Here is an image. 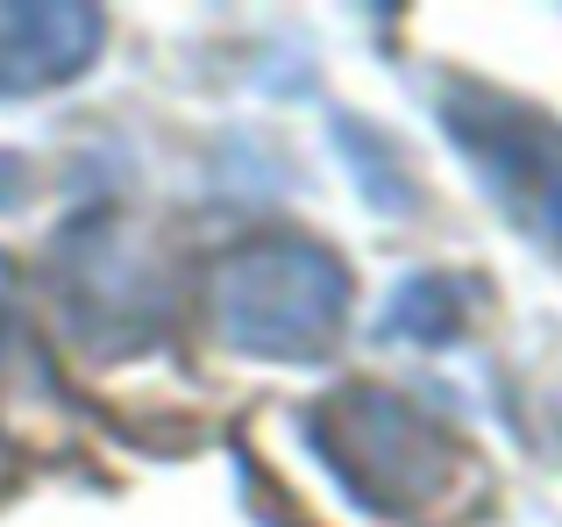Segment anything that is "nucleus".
I'll return each mask as SVG.
<instances>
[{"label":"nucleus","mask_w":562,"mask_h":527,"mask_svg":"<svg viewBox=\"0 0 562 527\" xmlns=\"http://www.w3.org/2000/svg\"><path fill=\"white\" fill-rule=\"evenodd\" d=\"M22 193H29L22 157H14V150H0V214H14V208H22Z\"/></svg>","instance_id":"nucleus-7"},{"label":"nucleus","mask_w":562,"mask_h":527,"mask_svg":"<svg viewBox=\"0 0 562 527\" xmlns=\"http://www.w3.org/2000/svg\"><path fill=\"white\" fill-rule=\"evenodd\" d=\"M435 122L449 128L456 157L477 171L492 208L520 236L562 257V122L535 100L477 79H441L435 86Z\"/></svg>","instance_id":"nucleus-3"},{"label":"nucleus","mask_w":562,"mask_h":527,"mask_svg":"<svg viewBox=\"0 0 562 527\" xmlns=\"http://www.w3.org/2000/svg\"><path fill=\"white\" fill-rule=\"evenodd\" d=\"M300 428L321 471L342 485V500L384 527H441L470 514L484 492L477 449L441 414H427L420 400L378 378H349V385L321 392L300 414Z\"/></svg>","instance_id":"nucleus-1"},{"label":"nucleus","mask_w":562,"mask_h":527,"mask_svg":"<svg viewBox=\"0 0 562 527\" xmlns=\"http://www.w3.org/2000/svg\"><path fill=\"white\" fill-rule=\"evenodd\" d=\"M57 285H65L71 328L93 349H136L165 328V292H157V264H143L122 243L114 222H79L65 236V264H57Z\"/></svg>","instance_id":"nucleus-4"},{"label":"nucleus","mask_w":562,"mask_h":527,"mask_svg":"<svg viewBox=\"0 0 562 527\" xmlns=\"http://www.w3.org/2000/svg\"><path fill=\"white\" fill-rule=\"evenodd\" d=\"M470 300H477V285H470V278L420 271V278H406V285L384 300L378 335H384V343H413V349H441V343H456V335H463Z\"/></svg>","instance_id":"nucleus-6"},{"label":"nucleus","mask_w":562,"mask_h":527,"mask_svg":"<svg viewBox=\"0 0 562 527\" xmlns=\"http://www.w3.org/2000/svg\"><path fill=\"white\" fill-rule=\"evenodd\" d=\"M108 43V14L79 0H0V100L71 86Z\"/></svg>","instance_id":"nucleus-5"},{"label":"nucleus","mask_w":562,"mask_h":527,"mask_svg":"<svg viewBox=\"0 0 562 527\" xmlns=\"http://www.w3.org/2000/svg\"><path fill=\"white\" fill-rule=\"evenodd\" d=\"M8 321H14V278H8V264H0V335H8Z\"/></svg>","instance_id":"nucleus-8"},{"label":"nucleus","mask_w":562,"mask_h":527,"mask_svg":"<svg viewBox=\"0 0 562 527\" xmlns=\"http://www.w3.org/2000/svg\"><path fill=\"white\" fill-rule=\"evenodd\" d=\"M349 264L314 236H249L206 278V321L228 349L263 363H321L349 321Z\"/></svg>","instance_id":"nucleus-2"}]
</instances>
